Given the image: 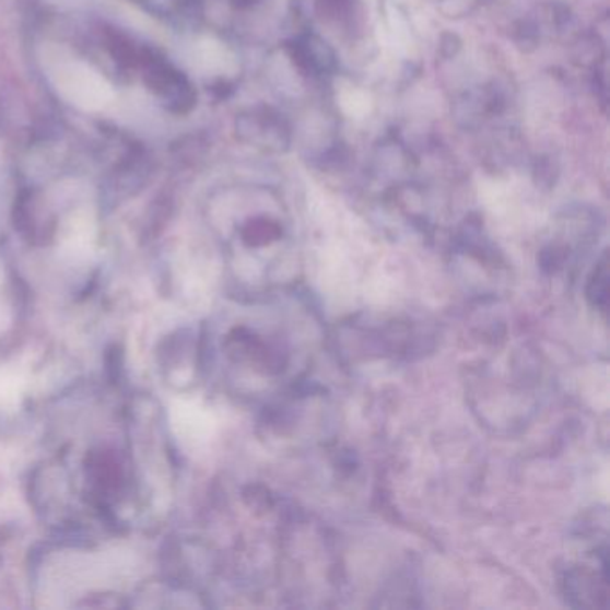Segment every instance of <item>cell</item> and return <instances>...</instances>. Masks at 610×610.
<instances>
[{"instance_id":"1","label":"cell","mask_w":610,"mask_h":610,"mask_svg":"<svg viewBox=\"0 0 610 610\" xmlns=\"http://www.w3.org/2000/svg\"><path fill=\"white\" fill-rule=\"evenodd\" d=\"M47 72L58 94L78 108L101 112L115 101L114 86L108 79L83 59L59 50L55 59H47Z\"/></svg>"},{"instance_id":"2","label":"cell","mask_w":610,"mask_h":610,"mask_svg":"<svg viewBox=\"0 0 610 610\" xmlns=\"http://www.w3.org/2000/svg\"><path fill=\"white\" fill-rule=\"evenodd\" d=\"M294 63L305 74L322 78L331 75L337 70V56L330 45L317 35H305L294 39L289 45Z\"/></svg>"},{"instance_id":"3","label":"cell","mask_w":610,"mask_h":610,"mask_svg":"<svg viewBox=\"0 0 610 610\" xmlns=\"http://www.w3.org/2000/svg\"><path fill=\"white\" fill-rule=\"evenodd\" d=\"M86 474L90 488L101 500L115 496L117 492L122 491L126 483L122 464L118 462V458L112 451L90 453Z\"/></svg>"},{"instance_id":"4","label":"cell","mask_w":610,"mask_h":610,"mask_svg":"<svg viewBox=\"0 0 610 610\" xmlns=\"http://www.w3.org/2000/svg\"><path fill=\"white\" fill-rule=\"evenodd\" d=\"M253 128L255 133H251V142L255 140L267 151L283 153L291 145V128L278 112L263 109L261 114L253 115Z\"/></svg>"},{"instance_id":"5","label":"cell","mask_w":610,"mask_h":610,"mask_svg":"<svg viewBox=\"0 0 610 610\" xmlns=\"http://www.w3.org/2000/svg\"><path fill=\"white\" fill-rule=\"evenodd\" d=\"M607 292H609V261H607V255H603L600 266L596 267L595 274L590 278L587 295H589V301L596 308L606 310Z\"/></svg>"}]
</instances>
